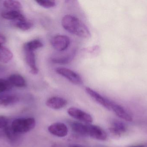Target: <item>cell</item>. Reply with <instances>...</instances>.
Masks as SVG:
<instances>
[{
  "label": "cell",
  "mask_w": 147,
  "mask_h": 147,
  "mask_svg": "<svg viewBox=\"0 0 147 147\" xmlns=\"http://www.w3.org/2000/svg\"><path fill=\"white\" fill-rule=\"evenodd\" d=\"M62 24L66 31L78 37L84 39L90 37V33L86 26L76 16L71 15L65 16Z\"/></svg>",
  "instance_id": "6da1fadb"
},
{
  "label": "cell",
  "mask_w": 147,
  "mask_h": 147,
  "mask_svg": "<svg viewBox=\"0 0 147 147\" xmlns=\"http://www.w3.org/2000/svg\"><path fill=\"white\" fill-rule=\"evenodd\" d=\"M36 121L34 118H19L13 121L11 124L12 130L18 134L26 133L34 128Z\"/></svg>",
  "instance_id": "7a4b0ae2"
},
{
  "label": "cell",
  "mask_w": 147,
  "mask_h": 147,
  "mask_svg": "<svg viewBox=\"0 0 147 147\" xmlns=\"http://www.w3.org/2000/svg\"><path fill=\"white\" fill-rule=\"evenodd\" d=\"M56 72L74 84L79 85L83 83L80 76L72 70L64 67H58L56 69Z\"/></svg>",
  "instance_id": "3957f363"
},
{
  "label": "cell",
  "mask_w": 147,
  "mask_h": 147,
  "mask_svg": "<svg viewBox=\"0 0 147 147\" xmlns=\"http://www.w3.org/2000/svg\"><path fill=\"white\" fill-rule=\"evenodd\" d=\"M51 42L54 49L58 51H63L69 47L70 40L66 35H57L52 38Z\"/></svg>",
  "instance_id": "277c9868"
},
{
  "label": "cell",
  "mask_w": 147,
  "mask_h": 147,
  "mask_svg": "<svg viewBox=\"0 0 147 147\" xmlns=\"http://www.w3.org/2000/svg\"><path fill=\"white\" fill-rule=\"evenodd\" d=\"M68 114L73 118L85 123H91L93 118L88 113L74 107H71L68 110Z\"/></svg>",
  "instance_id": "5b68a950"
},
{
  "label": "cell",
  "mask_w": 147,
  "mask_h": 147,
  "mask_svg": "<svg viewBox=\"0 0 147 147\" xmlns=\"http://www.w3.org/2000/svg\"><path fill=\"white\" fill-rule=\"evenodd\" d=\"M85 91L88 95L98 103L109 110H111V104L113 102L104 97L99 93L89 87H86Z\"/></svg>",
  "instance_id": "8992f818"
},
{
  "label": "cell",
  "mask_w": 147,
  "mask_h": 147,
  "mask_svg": "<svg viewBox=\"0 0 147 147\" xmlns=\"http://www.w3.org/2000/svg\"><path fill=\"white\" fill-rule=\"evenodd\" d=\"M50 133L58 137H64L68 135V129L64 123H56L50 125L48 128Z\"/></svg>",
  "instance_id": "52a82bcc"
},
{
  "label": "cell",
  "mask_w": 147,
  "mask_h": 147,
  "mask_svg": "<svg viewBox=\"0 0 147 147\" xmlns=\"http://www.w3.org/2000/svg\"><path fill=\"white\" fill-rule=\"evenodd\" d=\"M88 128V136L95 140L104 141L107 138L106 132L100 127L96 125L87 124Z\"/></svg>",
  "instance_id": "ba28073f"
},
{
  "label": "cell",
  "mask_w": 147,
  "mask_h": 147,
  "mask_svg": "<svg viewBox=\"0 0 147 147\" xmlns=\"http://www.w3.org/2000/svg\"><path fill=\"white\" fill-rule=\"evenodd\" d=\"M47 106L54 110H59L64 108L67 104V101L62 98L52 97L47 101Z\"/></svg>",
  "instance_id": "9c48e42d"
},
{
  "label": "cell",
  "mask_w": 147,
  "mask_h": 147,
  "mask_svg": "<svg viewBox=\"0 0 147 147\" xmlns=\"http://www.w3.org/2000/svg\"><path fill=\"white\" fill-rule=\"evenodd\" d=\"M26 62L31 69L32 74L36 75L38 72V70L36 66L35 54L32 51L24 50Z\"/></svg>",
  "instance_id": "30bf717a"
},
{
  "label": "cell",
  "mask_w": 147,
  "mask_h": 147,
  "mask_svg": "<svg viewBox=\"0 0 147 147\" xmlns=\"http://www.w3.org/2000/svg\"><path fill=\"white\" fill-rule=\"evenodd\" d=\"M111 110L114 111L116 114L121 119L127 121H131L133 120L132 117L120 105L112 102Z\"/></svg>",
  "instance_id": "8fae6325"
},
{
  "label": "cell",
  "mask_w": 147,
  "mask_h": 147,
  "mask_svg": "<svg viewBox=\"0 0 147 147\" xmlns=\"http://www.w3.org/2000/svg\"><path fill=\"white\" fill-rule=\"evenodd\" d=\"M19 101V98L15 95H2L0 96V108L13 105Z\"/></svg>",
  "instance_id": "7c38bea8"
},
{
  "label": "cell",
  "mask_w": 147,
  "mask_h": 147,
  "mask_svg": "<svg viewBox=\"0 0 147 147\" xmlns=\"http://www.w3.org/2000/svg\"><path fill=\"white\" fill-rule=\"evenodd\" d=\"M71 127L75 133L81 136H88L87 124L85 125L81 123L74 121L71 123Z\"/></svg>",
  "instance_id": "4fadbf2b"
},
{
  "label": "cell",
  "mask_w": 147,
  "mask_h": 147,
  "mask_svg": "<svg viewBox=\"0 0 147 147\" xmlns=\"http://www.w3.org/2000/svg\"><path fill=\"white\" fill-rule=\"evenodd\" d=\"M2 17L6 20H20L26 19L24 15L18 10H10L4 11L1 14Z\"/></svg>",
  "instance_id": "5bb4252c"
},
{
  "label": "cell",
  "mask_w": 147,
  "mask_h": 147,
  "mask_svg": "<svg viewBox=\"0 0 147 147\" xmlns=\"http://www.w3.org/2000/svg\"><path fill=\"white\" fill-rule=\"evenodd\" d=\"M110 132L115 136H120L121 135L126 131V127L125 124L119 121L114 122L112 127L110 128Z\"/></svg>",
  "instance_id": "9a60e30c"
},
{
  "label": "cell",
  "mask_w": 147,
  "mask_h": 147,
  "mask_svg": "<svg viewBox=\"0 0 147 147\" xmlns=\"http://www.w3.org/2000/svg\"><path fill=\"white\" fill-rule=\"evenodd\" d=\"M13 54L9 49L3 46L0 47V61L3 64H7L11 61Z\"/></svg>",
  "instance_id": "2e32d148"
},
{
  "label": "cell",
  "mask_w": 147,
  "mask_h": 147,
  "mask_svg": "<svg viewBox=\"0 0 147 147\" xmlns=\"http://www.w3.org/2000/svg\"><path fill=\"white\" fill-rule=\"evenodd\" d=\"M8 80L13 86L22 88L26 85V82L24 78L19 74L11 75L9 76Z\"/></svg>",
  "instance_id": "e0dca14e"
},
{
  "label": "cell",
  "mask_w": 147,
  "mask_h": 147,
  "mask_svg": "<svg viewBox=\"0 0 147 147\" xmlns=\"http://www.w3.org/2000/svg\"><path fill=\"white\" fill-rule=\"evenodd\" d=\"M43 44L38 40H34L27 42L24 45V50L32 51L42 47Z\"/></svg>",
  "instance_id": "ac0fdd59"
},
{
  "label": "cell",
  "mask_w": 147,
  "mask_h": 147,
  "mask_svg": "<svg viewBox=\"0 0 147 147\" xmlns=\"http://www.w3.org/2000/svg\"><path fill=\"white\" fill-rule=\"evenodd\" d=\"M3 5L5 7L13 10H17L22 8L21 3L17 1L7 0L3 1Z\"/></svg>",
  "instance_id": "d6986e66"
},
{
  "label": "cell",
  "mask_w": 147,
  "mask_h": 147,
  "mask_svg": "<svg viewBox=\"0 0 147 147\" xmlns=\"http://www.w3.org/2000/svg\"><path fill=\"white\" fill-rule=\"evenodd\" d=\"M15 25L19 29L22 31H27L32 27L33 23L31 21L25 19L20 20H16Z\"/></svg>",
  "instance_id": "ffe728a7"
},
{
  "label": "cell",
  "mask_w": 147,
  "mask_h": 147,
  "mask_svg": "<svg viewBox=\"0 0 147 147\" xmlns=\"http://www.w3.org/2000/svg\"><path fill=\"white\" fill-rule=\"evenodd\" d=\"M74 53L68 55L66 57L62 58H53L52 60V61L53 63L56 64H65L70 63L72 60L74 58Z\"/></svg>",
  "instance_id": "44dd1931"
},
{
  "label": "cell",
  "mask_w": 147,
  "mask_h": 147,
  "mask_svg": "<svg viewBox=\"0 0 147 147\" xmlns=\"http://www.w3.org/2000/svg\"><path fill=\"white\" fill-rule=\"evenodd\" d=\"M5 133L7 138L9 139V140L12 142H15L18 139L19 135L16 133H15L11 127H5Z\"/></svg>",
  "instance_id": "7402d4cb"
},
{
  "label": "cell",
  "mask_w": 147,
  "mask_h": 147,
  "mask_svg": "<svg viewBox=\"0 0 147 147\" xmlns=\"http://www.w3.org/2000/svg\"><path fill=\"white\" fill-rule=\"evenodd\" d=\"M13 87L8 80L0 79V93L7 91Z\"/></svg>",
  "instance_id": "603a6c76"
},
{
  "label": "cell",
  "mask_w": 147,
  "mask_h": 147,
  "mask_svg": "<svg viewBox=\"0 0 147 147\" xmlns=\"http://www.w3.org/2000/svg\"><path fill=\"white\" fill-rule=\"evenodd\" d=\"M35 1L41 7L46 8H50L56 6V2L53 0H38Z\"/></svg>",
  "instance_id": "cb8c5ba5"
},
{
  "label": "cell",
  "mask_w": 147,
  "mask_h": 147,
  "mask_svg": "<svg viewBox=\"0 0 147 147\" xmlns=\"http://www.w3.org/2000/svg\"><path fill=\"white\" fill-rule=\"evenodd\" d=\"M8 123V120L6 117L0 115V128L6 127Z\"/></svg>",
  "instance_id": "d4e9b609"
},
{
  "label": "cell",
  "mask_w": 147,
  "mask_h": 147,
  "mask_svg": "<svg viewBox=\"0 0 147 147\" xmlns=\"http://www.w3.org/2000/svg\"><path fill=\"white\" fill-rule=\"evenodd\" d=\"M6 38L3 35L0 34V47L3 46V45L6 42Z\"/></svg>",
  "instance_id": "484cf974"
},
{
  "label": "cell",
  "mask_w": 147,
  "mask_h": 147,
  "mask_svg": "<svg viewBox=\"0 0 147 147\" xmlns=\"http://www.w3.org/2000/svg\"><path fill=\"white\" fill-rule=\"evenodd\" d=\"M129 147H145L144 146H130Z\"/></svg>",
  "instance_id": "4316f807"
},
{
  "label": "cell",
  "mask_w": 147,
  "mask_h": 147,
  "mask_svg": "<svg viewBox=\"0 0 147 147\" xmlns=\"http://www.w3.org/2000/svg\"><path fill=\"white\" fill-rule=\"evenodd\" d=\"M73 147H79L78 146H73Z\"/></svg>",
  "instance_id": "83f0119b"
}]
</instances>
